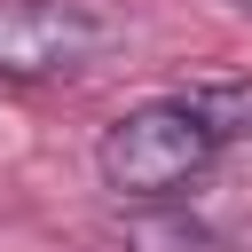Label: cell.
<instances>
[{"instance_id": "obj_1", "label": "cell", "mask_w": 252, "mask_h": 252, "mask_svg": "<svg viewBox=\"0 0 252 252\" xmlns=\"http://www.w3.org/2000/svg\"><path fill=\"white\" fill-rule=\"evenodd\" d=\"M228 142L205 126V110L189 94H158V102H134L102 126L94 142V173L102 189H118L126 205H173Z\"/></svg>"}, {"instance_id": "obj_2", "label": "cell", "mask_w": 252, "mask_h": 252, "mask_svg": "<svg viewBox=\"0 0 252 252\" xmlns=\"http://www.w3.org/2000/svg\"><path fill=\"white\" fill-rule=\"evenodd\" d=\"M102 0H0V79H63L110 47Z\"/></svg>"}, {"instance_id": "obj_3", "label": "cell", "mask_w": 252, "mask_h": 252, "mask_svg": "<svg viewBox=\"0 0 252 252\" xmlns=\"http://www.w3.org/2000/svg\"><path fill=\"white\" fill-rule=\"evenodd\" d=\"M189 102L205 110V126H213L220 142L252 134V79H220V87H189Z\"/></svg>"}]
</instances>
